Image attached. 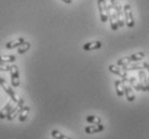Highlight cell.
<instances>
[{
  "label": "cell",
  "mask_w": 149,
  "mask_h": 139,
  "mask_svg": "<svg viewBox=\"0 0 149 139\" xmlns=\"http://www.w3.org/2000/svg\"><path fill=\"white\" fill-rule=\"evenodd\" d=\"M145 57V54L143 52H138V53H135V54H132L130 56H125V57H122V58H120L118 59L117 62V66H119V67H124V66H127V65L132 64V63H135V62H138V60L143 59Z\"/></svg>",
  "instance_id": "1"
},
{
  "label": "cell",
  "mask_w": 149,
  "mask_h": 139,
  "mask_svg": "<svg viewBox=\"0 0 149 139\" xmlns=\"http://www.w3.org/2000/svg\"><path fill=\"white\" fill-rule=\"evenodd\" d=\"M97 8L100 11V16L101 21L103 23H106L109 21L108 17V4L106 2V0H97Z\"/></svg>",
  "instance_id": "2"
},
{
  "label": "cell",
  "mask_w": 149,
  "mask_h": 139,
  "mask_svg": "<svg viewBox=\"0 0 149 139\" xmlns=\"http://www.w3.org/2000/svg\"><path fill=\"white\" fill-rule=\"evenodd\" d=\"M0 85H1V87H2V89H3L4 92L9 95V97L11 98L12 102H19V97H17V95L15 94V92L13 91V89H12V87L8 84L7 81L4 80V78H1V79H0Z\"/></svg>",
  "instance_id": "3"
},
{
  "label": "cell",
  "mask_w": 149,
  "mask_h": 139,
  "mask_svg": "<svg viewBox=\"0 0 149 139\" xmlns=\"http://www.w3.org/2000/svg\"><path fill=\"white\" fill-rule=\"evenodd\" d=\"M108 17L109 22H110V27L112 30H117L119 28V24H118V16L116 13V10L111 3L108 6Z\"/></svg>",
  "instance_id": "4"
},
{
  "label": "cell",
  "mask_w": 149,
  "mask_h": 139,
  "mask_svg": "<svg viewBox=\"0 0 149 139\" xmlns=\"http://www.w3.org/2000/svg\"><path fill=\"white\" fill-rule=\"evenodd\" d=\"M123 11H124V19H125V24L129 28L134 27V16H133V12H132V8L130 4H125L123 8Z\"/></svg>",
  "instance_id": "5"
},
{
  "label": "cell",
  "mask_w": 149,
  "mask_h": 139,
  "mask_svg": "<svg viewBox=\"0 0 149 139\" xmlns=\"http://www.w3.org/2000/svg\"><path fill=\"white\" fill-rule=\"evenodd\" d=\"M24 106H25V104H24V100L19 97V100L16 102V105L14 106V108H13V109H12L11 111L7 114V120H9V121L14 120L15 117H16V115H19V112H21V110L24 108Z\"/></svg>",
  "instance_id": "6"
},
{
  "label": "cell",
  "mask_w": 149,
  "mask_h": 139,
  "mask_svg": "<svg viewBox=\"0 0 149 139\" xmlns=\"http://www.w3.org/2000/svg\"><path fill=\"white\" fill-rule=\"evenodd\" d=\"M110 3L113 6L116 10V13H117V16H118V24H119V27L124 26V11H122V7L120 6V3L118 2V0H110Z\"/></svg>",
  "instance_id": "7"
},
{
  "label": "cell",
  "mask_w": 149,
  "mask_h": 139,
  "mask_svg": "<svg viewBox=\"0 0 149 139\" xmlns=\"http://www.w3.org/2000/svg\"><path fill=\"white\" fill-rule=\"evenodd\" d=\"M10 75H11L12 86L17 87L19 85V70L16 65H12L11 70H10Z\"/></svg>",
  "instance_id": "8"
},
{
  "label": "cell",
  "mask_w": 149,
  "mask_h": 139,
  "mask_svg": "<svg viewBox=\"0 0 149 139\" xmlns=\"http://www.w3.org/2000/svg\"><path fill=\"white\" fill-rule=\"evenodd\" d=\"M108 69L111 73L118 75V77H120V78H122L123 81H127V78H129V77H127V71H125V70H123V69L119 68V66H116V65H109Z\"/></svg>",
  "instance_id": "9"
},
{
  "label": "cell",
  "mask_w": 149,
  "mask_h": 139,
  "mask_svg": "<svg viewBox=\"0 0 149 139\" xmlns=\"http://www.w3.org/2000/svg\"><path fill=\"white\" fill-rule=\"evenodd\" d=\"M138 78H139L141 84L145 87L146 92H149V77L147 75V72L145 70H139L138 71Z\"/></svg>",
  "instance_id": "10"
},
{
  "label": "cell",
  "mask_w": 149,
  "mask_h": 139,
  "mask_svg": "<svg viewBox=\"0 0 149 139\" xmlns=\"http://www.w3.org/2000/svg\"><path fill=\"white\" fill-rule=\"evenodd\" d=\"M127 81L130 83V85L133 87L134 90L138 91V92H146L145 87L143 86L142 84H141V82H139V80H137L135 77H129ZM127 81H125V82H127Z\"/></svg>",
  "instance_id": "11"
},
{
  "label": "cell",
  "mask_w": 149,
  "mask_h": 139,
  "mask_svg": "<svg viewBox=\"0 0 149 139\" xmlns=\"http://www.w3.org/2000/svg\"><path fill=\"white\" fill-rule=\"evenodd\" d=\"M105 129V126L103 124H100V125H94V124H90L88 126L84 127V132L86 134H96V133H101L103 132Z\"/></svg>",
  "instance_id": "12"
},
{
  "label": "cell",
  "mask_w": 149,
  "mask_h": 139,
  "mask_svg": "<svg viewBox=\"0 0 149 139\" xmlns=\"http://www.w3.org/2000/svg\"><path fill=\"white\" fill-rule=\"evenodd\" d=\"M25 39L23 37H19L17 39H15V40H12L10 42H7V44H6V49L8 50H13V49H16V48H19L22 44L25 43Z\"/></svg>",
  "instance_id": "13"
},
{
  "label": "cell",
  "mask_w": 149,
  "mask_h": 139,
  "mask_svg": "<svg viewBox=\"0 0 149 139\" xmlns=\"http://www.w3.org/2000/svg\"><path fill=\"white\" fill-rule=\"evenodd\" d=\"M123 87H124V93H125V97H127V102H134L135 100V94L133 92V87L127 84L125 81L123 83Z\"/></svg>",
  "instance_id": "14"
},
{
  "label": "cell",
  "mask_w": 149,
  "mask_h": 139,
  "mask_svg": "<svg viewBox=\"0 0 149 139\" xmlns=\"http://www.w3.org/2000/svg\"><path fill=\"white\" fill-rule=\"evenodd\" d=\"M102 48V42L101 41H92L88 42L83 45V50L84 51H94V50H98Z\"/></svg>",
  "instance_id": "15"
},
{
  "label": "cell",
  "mask_w": 149,
  "mask_h": 139,
  "mask_svg": "<svg viewBox=\"0 0 149 139\" xmlns=\"http://www.w3.org/2000/svg\"><path fill=\"white\" fill-rule=\"evenodd\" d=\"M123 83H124L123 80H116L115 81L116 93H117V95H118L119 97L125 96V93H124V87H123Z\"/></svg>",
  "instance_id": "16"
},
{
  "label": "cell",
  "mask_w": 149,
  "mask_h": 139,
  "mask_svg": "<svg viewBox=\"0 0 149 139\" xmlns=\"http://www.w3.org/2000/svg\"><path fill=\"white\" fill-rule=\"evenodd\" d=\"M13 104H14V102H12V100H9V102H7V105L4 106L3 108L1 109V114H0V118H1V119H7V114L10 112V111H11L13 108H14Z\"/></svg>",
  "instance_id": "17"
},
{
  "label": "cell",
  "mask_w": 149,
  "mask_h": 139,
  "mask_svg": "<svg viewBox=\"0 0 149 139\" xmlns=\"http://www.w3.org/2000/svg\"><path fill=\"white\" fill-rule=\"evenodd\" d=\"M122 69L125 70V71H134V70H144L145 67H144V65H139L137 63H132V64L127 65V66L122 67Z\"/></svg>",
  "instance_id": "18"
},
{
  "label": "cell",
  "mask_w": 149,
  "mask_h": 139,
  "mask_svg": "<svg viewBox=\"0 0 149 139\" xmlns=\"http://www.w3.org/2000/svg\"><path fill=\"white\" fill-rule=\"evenodd\" d=\"M29 106H24V108L21 110V112L19 114V122H24V121L27 120V117H28V113H29Z\"/></svg>",
  "instance_id": "19"
},
{
  "label": "cell",
  "mask_w": 149,
  "mask_h": 139,
  "mask_svg": "<svg viewBox=\"0 0 149 139\" xmlns=\"http://www.w3.org/2000/svg\"><path fill=\"white\" fill-rule=\"evenodd\" d=\"M86 123H89V124H94V125L102 124V119L100 117H97V115H89V117H86Z\"/></svg>",
  "instance_id": "20"
},
{
  "label": "cell",
  "mask_w": 149,
  "mask_h": 139,
  "mask_svg": "<svg viewBox=\"0 0 149 139\" xmlns=\"http://www.w3.org/2000/svg\"><path fill=\"white\" fill-rule=\"evenodd\" d=\"M16 57L14 55H2L0 58L1 64H9V63H14Z\"/></svg>",
  "instance_id": "21"
},
{
  "label": "cell",
  "mask_w": 149,
  "mask_h": 139,
  "mask_svg": "<svg viewBox=\"0 0 149 139\" xmlns=\"http://www.w3.org/2000/svg\"><path fill=\"white\" fill-rule=\"evenodd\" d=\"M51 136H52V138H54V139H71V138H69V137H67L66 135L62 134L61 132H58V131H56V129L51 131Z\"/></svg>",
  "instance_id": "22"
},
{
  "label": "cell",
  "mask_w": 149,
  "mask_h": 139,
  "mask_svg": "<svg viewBox=\"0 0 149 139\" xmlns=\"http://www.w3.org/2000/svg\"><path fill=\"white\" fill-rule=\"evenodd\" d=\"M30 48V43L29 42H25L24 44H22L19 48H17V54H24V53H26Z\"/></svg>",
  "instance_id": "23"
},
{
  "label": "cell",
  "mask_w": 149,
  "mask_h": 139,
  "mask_svg": "<svg viewBox=\"0 0 149 139\" xmlns=\"http://www.w3.org/2000/svg\"><path fill=\"white\" fill-rule=\"evenodd\" d=\"M11 67L12 66H10L9 64H1L0 70H1V71H10V70H11Z\"/></svg>",
  "instance_id": "24"
},
{
  "label": "cell",
  "mask_w": 149,
  "mask_h": 139,
  "mask_svg": "<svg viewBox=\"0 0 149 139\" xmlns=\"http://www.w3.org/2000/svg\"><path fill=\"white\" fill-rule=\"evenodd\" d=\"M143 65H144V67H145V70L146 71H148V73H149V63L148 62H146V63H143Z\"/></svg>",
  "instance_id": "25"
},
{
  "label": "cell",
  "mask_w": 149,
  "mask_h": 139,
  "mask_svg": "<svg viewBox=\"0 0 149 139\" xmlns=\"http://www.w3.org/2000/svg\"><path fill=\"white\" fill-rule=\"evenodd\" d=\"M63 2H65V3H67V4H70L71 2H72V0H62Z\"/></svg>",
  "instance_id": "26"
},
{
  "label": "cell",
  "mask_w": 149,
  "mask_h": 139,
  "mask_svg": "<svg viewBox=\"0 0 149 139\" xmlns=\"http://www.w3.org/2000/svg\"><path fill=\"white\" fill-rule=\"evenodd\" d=\"M52 139H54V138H52Z\"/></svg>",
  "instance_id": "27"
}]
</instances>
